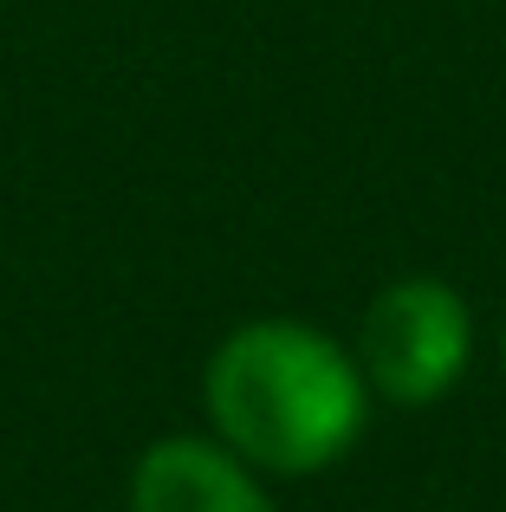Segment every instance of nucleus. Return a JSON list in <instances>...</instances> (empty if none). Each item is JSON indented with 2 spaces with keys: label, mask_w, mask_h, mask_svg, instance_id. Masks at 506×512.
<instances>
[{
  "label": "nucleus",
  "mask_w": 506,
  "mask_h": 512,
  "mask_svg": "<svg viewBox=\"0 0 506 512\" xmlns=\"http://www.w3.org/2000/svg\"><path fill=\"white\" fill-rule=\"evenodd\" d=\"M208 415L241 461L273 474H318L364 435V376L325 331L260 318L208 363Z\"/></svg>",
  "instance_id": "1"
},
{
  "label": "nucleus",
  "mask_w": 506,
  "mask_h": 512,
  "mask_svg": "<svg viewBox=\"0 0 506 512\" xmlns=\"http://www.w3.org/2000/svg\"><path fill=\"white\" fill-rule=\"evenodd\" d=\"M474 350V325L455 286L442 279H396L370 299L357 325V363L364 376L403 409H429L461 383Z\"/></svg>",
  "instance_id": "2"
},
{
  "label": "nucleus",
  "mask_w": 506,
  "mask_h": 512,
  "mask_svg": "<svg viewBox=\"0 0 506 512\" xmlns=\"http://www.w3.org/2000/svg\"><path fill=\"white\" fill-rule=\"evenodd\" d=\"M130 512H273L241 454L202 435H169L130 474Z\"/></svg>",
  "instance_id": "3"
}]
</instances>
